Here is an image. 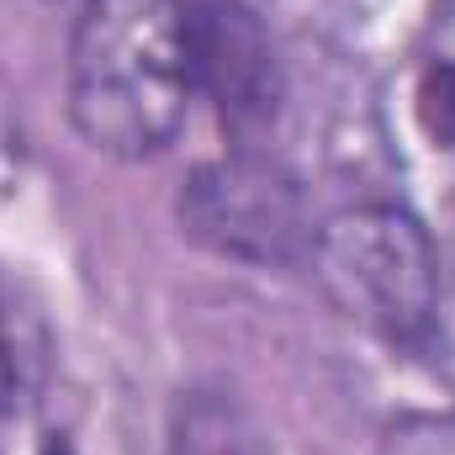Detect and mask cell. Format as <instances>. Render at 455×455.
Instances as JSON below:
<instances>
[{
  "label": "cell",
  "instance_id": "6",
  "mask_svg": "<svg viewBox=\"0 0 455 455\" xmlns=\"http://www.w3.org/2000/svg\"><path fill=\"white\" fill-rule=\"evenodd\" d=\"M43 365H48L43 323L32 307H21V297L0 275V413H21L32 403Z\"/></svg>",
  "mask_w": 455,
  "mask_h": 455
},
{
  "label": "cell",
  "instance_id": "4",
  "mask_svg": "<svg viewBox=\"0 0 455 455\" xmlns=\"http://www.w3.org/2000/svg\"><path fill=\"white\" fill-rule=\"evenodd\" d=\"M186 21L196 96H212L233 148H254L286 96L270 32L238 0H186Z\"/></svg>",
  "mask_w": 455,
  "mask_h": 455
},
{
  "label": "cell",
  "instance_id": "3",
  "mask_svg": "<svg viewBox=\"0 0 455 455\" xmlns=\"http://www.w3.org/2000/svg\"><path fill=\"white\" fill-rule=\"evenodd\" d=\"M180 223L196 243L249 265L307 259V243L318 233V223L307 218L302 186L254 148H233L186 180Z\"/></svg>",
  "mask_w": 455,
  "mask_h": 455
},
{
  "label": "cell",
  "instance_id": "1",
  "mask_svg": "<svg viewBox=\"0 0 455 455\" xmlns=\"http://www.w3.org/2000/svg\"><path fill=\"white\" fill-rule=\"evenodd\" d=\"M191 101L186 0H80L69 32V122L96 154H164Z\"/></svg>",
  "mask_w": 455,
  "mask_h": 455
},
{
  "label": "cell",
  "instance_id": "9",
  "mask_svg": "<svg viewBox=\"0 0 455 455\" xmlns=\"http://www.w3.org/2000/svg\"><path fill=\"white\" fill-rule=\"evenodd\" d=\"M43 455H75V451H69L64 440H48V445H43Z\"/></svg>",
  "mask_w": 455,
  "mask_h": 455
},
{
  "label": "cell",
  "instance_id": "8",
  "mask_svg": "<svg viewBox=\"0 0 455 455\" xmlns=\"http://www.w3.org/2000/svg\"><path fill=\"white\" fill-rule=\"evenodd\" d=\"M419 127L435 148H455V59L429 64L419 80Z\"/></svg>",
  "mask_w": 455,
  "mask_h": 455
},
{
  "label": "cell",
  "instance_id": "2",
  "mask_svg": "<svg viewBox=\"0 0 455 455\" xmlns=\"http://www.w3.org/2000/svg\"><path fill=\"white\" fill-rule=\"evenodd\" d=\"M307 265L323 302L365 334L413 344L440 329V254L408 207L360 202L323 218L307 243Z\"/></svg>",
  "mask_w": 455,
  "mask_h": 455
},
{
  "label": "cell",
  "instance_id": "5",
  "mask_svg": "<svg viewBox=\"0 0 455 455\" xmlns=\"http://www.w3.org/2000/svg\"><path fill=\"white\" fill-rule=\"evenodd\" d=\"M170 455H265V440L238 403L191 392L170 419Z\"/></svg>",
  "mask_w": 455,
  "mask_h": 455
},
{
  "label": "cell",
  "instance_id": "7",
  "mask_svg": "<svg viewBox=\"0 0 455 455\" xmlns=\"http://www.w3.org/2000/svg\"><path fill=\"white\" fill-rule=\"evenodd\" d=\"M376 455H455V413H403L381 429Z\"/></svg>",
  "mask_w": 455,
  "mask_h": 455
},
{
  "label": "cell",
  "instance_id": "10",
  "mask_svg": "<svg viewBox=\"0 0 455 455\" xmlns=\"http://www.w3.org/2000/svg\"><path fill=\"white\" fill-rule=\"evenodd\" d=\"M451 329H455V302H451Z\"/></svg>",
  "mask_w": 455,
  "mask_h": 455
}]
</instances>
